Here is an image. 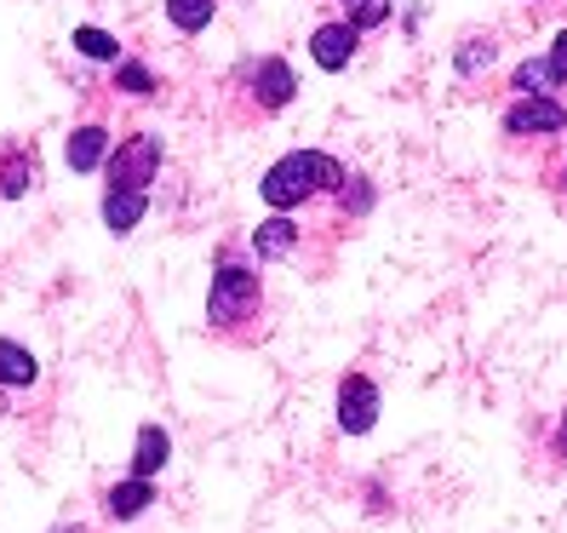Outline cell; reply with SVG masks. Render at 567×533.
I'll use <instances>...</instances> for the list:
<instances>
[{"label":"cell","mask_w":567,"mask_h":533,"mask_svg":"<svg viewBox=\"0 0 567 533\" xmlns=\"http://www.w3.org/2000/svg\"><path fill=\"white\" fill-rule=\"evenodd\" d=\"M150 505H155V482H144V476H126V482H115V488L104 493V511H110L115 522H138Z\"/></svg>","instance_id":"12"},{"label":"cell","mask_w":567,"mask_h":533,"mask_svg":"<svg viewBox=\"0 0 567 533\" xmlns=\"http://www.w3.org/2000/svg\"><path fill=\"white\" fill-rule=\"evenodd\" d=\"M104 229L110 236H132L150 218V189H104Z\"/></svg>","instance_id":"9"},{"label":"cell","mask_w":567,"mask_h":533,"mask_svg":"<svg viewBox=\"0 0 567 533\" xmlns=\"http://www.w3.org/2000/svg\"><path fill=\"white\" fill-rule=\"evenodd\" d=\"M70 47H75L81 58H92V63H115V58H121V41L110 35V29H97V23H81L75 35H70Z\"/></svg>","instance_id":"19"},{"label":"cell","mask_w":567,"mask_h":533,"mask_svg":"<svg viewBox=\"0 0 567 533\" xmlns=\"http://www.w3.org/2000/svg\"><path fill=\"white\" fill-rule=\"evenodd\" d=\"M550 453H556V464H567V408H561V424H556V437H550Z\"/></svg>","instance_id":"22"},{"label":"cell","mask_w":567,"mask_h":533,"mask_svg":"<svg viewBox=\"0 0 567 533\" xmlns=\"http://www.w3.org/2000/svg\"><path fill=\"white\" fill-rule=\"evenodd\" d=\"M550 189H561V195H567V161H561L556 173H550Z\"/></svg>","instance_id":"24"},{"label":"cell","mask_w":567,"mask_h":533,"mask_svg":"<svg viewBox=\"0 0 567 533\" xmlns=\"http://www.w3.org/2000/svg\"><path fill=\"white\" fill-rule=\"evenodd\" d=\"M332 202H339L344 218H367V213L379 207V189H373V178H367V173H344V184L332 189Z\"/></svg>","instance_id":"16"},{"label":"cell","mask_w":567,"mask_h":533,"mask_svg":"<svg viewBox=\"0 0 567 533\" xmlns=\"http://www.w3.org/2000/svg\"><path fill=\"white\" fill-rule=\"evenodd\" d=\"M213 18H218V0H166V23L178 35H202Z\"/></svg>","instance_id":"17"},{"label":"cell","mask_w":567,"mask_h":533,"mask_svg":"<svg viewBox=\"0 0 567 533\" xmlns=\"http://www.w3.org/2000/svg\"><path fill=\"white\" fill-rule=\"evenodd\" d=\"M493 63H498V41H493V35H464V41L453 47V75H458V81H482Z\"/></svg>","instance_id":"14"},{"label":"cell","mask_w":567,"mask_h":533,"mask_svg":"<svg viewBox=\"0 0 567 533\" xmlns=\"http://www.w3.org/2000/svg\"><path fill=\"white\" fill-rule=\"evenodd\" d=\"M298 242H305V229L292 224V213H270V218H258L252 229V258L258 264H281L298 253Z\"/></svg>","instance_id":"8"},{"label":"cell","mask_w":567,"mask_h":533,"mask_svg":"<svg viewBox=\"0 0 567 533\" xmlns=\"http://www.w3.org/2000/svg\"><path fill=\"white\" fill-rule=\"evenodd\" d=\"M505 139H561L567 132V104L556 92H527V98H511V110L498 115Z\"/></svg>","instance_id":"4"},{"label":"cell","mask_w":567,"mask_h":533,"mask_svg":"<svg viewBox=\"0 0 567 533\" xmlns=\"http://www.w3.org/2000/svg\"><path fill=\"white\" fill-rule=\"evenodd\" d=\"M379 413H384L379 385L367 373H344L339 379V430H344V437H367V430L379 424Z\"/></svg>","instance_id":"5"},{"label":"cell","mask_w":567,"mask_h":533,"mask_svg":"<svg viewBox=\"0 0 567 533\" xmlns=\"http://www.w3.org/2000/svg\"><path fill=\"white\" fill-rule=\"evenodd\" d=\"M47 533H92L86 522H58V527H47Z\"/></svg>","instance_id":"25"},{"label":"cell","mask_w":567,"mask_h":533,"mask_svg":"<svg viewBox=\"0 0 567 533\" xmlns=\"http://www.w3.org/2000/svg\"><path fill=\"white\" fill-rule=\"evenodd\" d=\"M264 305V281L252 264H241L236 253H218V270H213V287H207V327L218 332H236L241 321H252Z\"/></svg>","instance_id":"2"},{"label":"cell","mask_w":567,"mask_h":533,"mask_svg":"<svg viewBox=\"0 0 567 533\" xmlns=\"http://www.w3.org/2000/svg\"><path fill=\"white\" fill-rule=\"evenodd\" d=\"M339 18L367 35V29H384L395 18V7H390V0H339Z\"/></svg>","instance_id":"20"},{"label":"cell","mask_w":567,"mask_h":533,"mask_svg":"<svg viewBox=\"0 0 567 533\" xmlns=\"http://www.w3.org/2000/svg\"><path fill=\"white\" fill-rule=\"evenodd\" d=\"M545 63H550V75H556V86H567V29L550 41V52H545Z\"/></svg>","instance_id":"21"},{"label":"cell","mask_w":567,"mask_h":533,"mask_svg":"<svg viewBox=\"0 0 567 533\" xmlns=\"http://www.w3.org/2000/svg\"><path fill=\"white\" fill-rule=\"evenodd\" d=\"M367 499H373V511H390V493H384V482H367Z\"/></svg>","instance_id":"23"},{"label":"cell","mask_w":567,"mask_h":533,"mask_svg":"<svg viewBox=\"0 0 567 533\" xmlns=\"http://www.w3.org/2000/svg\"><path fill=\"white\" fill-rule=\"evenodd\" d=\"M344 184V161H332L327 150H287L270 173L258 178V195L270 213H298L316 195H332Z\"/></svg>","instance_id":"1"},{"label":"cell","mask_w":567,"mask_h":533,"mask_svg":"<svg viewBox=\"0 0 567 533\" xmlns=\"http://www.w3.org/2000/svg\"><path fill=\"white\" fill-rule=\"evenodd\" d=\"M41 361L35 350H23L18 339H0V390H35Z\"/></svg>","instance_id":"13"},{"label":"cell","mask_w":567,"mask_h":533,"mask_svg":"<svg viewBox=\"0 0 567 533\" xmlns=\"http://www.w3.org/2000/svg\"><path fill=\"white\" fill-rule=\"evenodd\" d=\"M166 459H173V437H166V424H138V442H132V476L155 482L166 471Z\"/></svg>","instance_id":"10"},{"label":"cell","mask_w":567,"mask_h":533,"mask_svg":"<svg viewBox=\"0 0 567 533\" xmlns=\"http://www.w3.org/2000/svg\"><path fill=\"white\" fill-rule=\"evenodd\" d=\"M110 132L97 126V121H86V126H75L70 132V144H63V161L75 166V173H97V166H104V155H110Z\"/></svg>","instance_id":"11"},{"label":"cell","mask_w":567,"mask_h":533,"mask_svg":"<svg viewBox=\"0 0 567 533\" xmlns=\"http://www.w3.org/2000/svg\"><path fill=\"white\" fill-rule=\"evenodd\" d=\"M41 184V166H35V150H7L0 161V202H18Z\"/></svg>","instance_id":"15"},{"label":"cell","mask_w":567,"mask_h":533,"mask_svg":"<svg viewBox=\"0 0 567 533\" xmlns=\"http://www.w3.org/2000/svg\"><path fill=\"white\" fill-rule=\"evenodd\" d=\"M355 52H361V29H350L344 18L321 23L316 35H310V63H316V70H327V75L350 70V63H355Z\"/></svg>","instance_id":"7"},{"label":"cell","mask_w":567,"mask_h":533,"mask_svg":"<svg viewBox=\"0 0 567 533\" xmlns=\"http://www.w3.org/2000/svg\"><path fill=\"white\" fill-rule=\"evenodd\" d=\"M115 92H126V98H155L161 81H155V70H150L144 58H115Z\"/></svg>","instance_id":"18"},{"label":"cell","mask_w":567,"mask_h":533,"mask_svg":"<svg viewBox=\"0 0 567 533\" xmlns=\"http://www.w3.org/2000/svg\"><path fill=\"white\" fill-rule=\"evenodd\" d=\"M161 155H166V150H161L155 132H132V139L110 144V155H104L110 189H150L155 173H161Z\"/></svg>","instance_id":"3"},{"label":"cell","mask_w":567,"mask_h":533,"mask_svg":"<svg viewBox=\"0 0 567 533\" xmlns=\"http://www.w3.org/2000/svg\"><path fill=\"white\" fill-rule=\"evenodd\" d=\"M247 98L264 110V115H276L287 110L292 98H298V75H292V63L287 58H258L247 63Z\"/></svg>","instance_id":"6"}]
</instances>
